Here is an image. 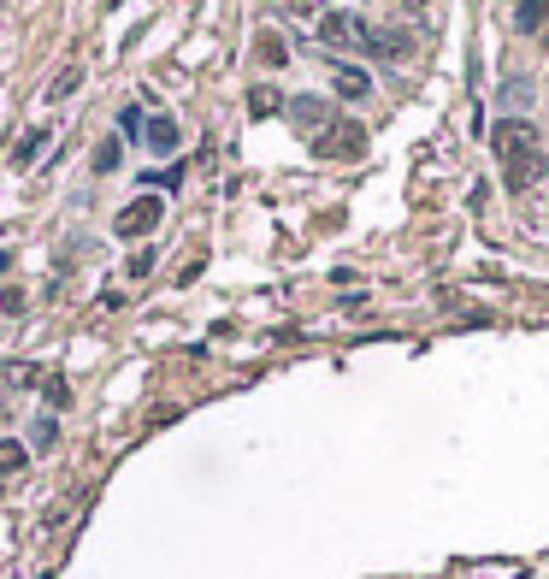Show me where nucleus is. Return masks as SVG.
<instances>
[{
	"mask_svg": "<svg viewBox=\"0 0 549 579\" xmlns=\"http://www.w3.org/2000/svg\"><path fill=\"white\" fill-rule=\"evenodd\" d=\"M290 6H296V12H307V18H313V12H325L331 0H290Z\"/></svg>",
	"mask_w": 549,
	"mask_h": 579,
	"instance_id": "18",
	"label": "nucleus"
},
{
	"mask_svg": "<svg viewBox=\"0 0 549 579\" xmlns=\"http://www.w3.org/2000/svg\"><path fill=\"white\" fill-rule=\"evenodd\" d=\"M313 36H319L325 48H361V54H366V42H372V24H366L361 12H325V18L313 24Z\"/></svg>",
	"mask_w": 549,
	"mask_h": 579,
	"instance_id": "2",
	"label": "nucleus"
},
{
	"mask_svg": "<svg viewBox=\"0 0 549 579\" xmlns=\"http://www.w3.org/2000/svg\"><path fill=\"white\" fill-rule=\"evenodd\" d=\"M284 113H290V125L302 130L307 142H313V136H325V130L337 125L331 101H319V95H296V101H284Z\"/></svg>",
	"mask_w": 549,
	"mask_h": 579,
	"instance_id": "5",
	"label": "nucleus"
},
{
	"mask_svg": "<svg viewBox=\"0 0 549 579\" xmlns=\"http://www.w3.org/2000/svg\"><path fill=\"white\" fill-rule=\"evenodd\" d=\"M24 461H30V450H24V444L0 438V473H24Z\"/></svg>",
	"mask_w": 549,
	"mask_h": 579,
	"instance_id": "12",
	"label": "nucleus"
},
{
	"mask_svg": "<svg viewBox=\"0 0 549 579\" xmlns=\"http://www.w3.org/2000/svg\"><path fill=\"white\" fill-rule=\"evenodd\" d=\"M490 148H496V166H502L508 190H526L544 172V136H538L532 119H502L496 136H490Z\"/></svg>",
	"mask_w": 549,
	"mask_h": 579,
	"instance_id": "1",
	"label": "nucleus"
},
{
	"mask_svg": "<svg viewBox=\"0 0 549 579\" xmlns=\"http://www.w3.org/2000/svg\"><path fill=\"white\" fill-rule=\"evenodd\" d=\"M160 219H166V201H160V195H136L130 207H119V219H113V231H119L124 243H136V237H148V231H160Z\"/></svg>",
	"mask_w": 549,
	"mask_h": 579,
	"instance_id": "3",
	"label": "nucleus"
},
{
	"mask_svg": "<svg viewBox=\"0 0 549 579\" xmlns=\"http://www.w3.org/2000/svg\"><path fill=\"white\" fill-rule=\"evenodd\" d=\"M402 6H408L420 24H431V18H437V0H402Z\"/></svg>",
	"mask_w": 549,
	"mask_h": 579,
	"instance_id": "16",
	"label": "nucleus"
},
{
	"mask_svg": "<svg viewBox=\"0 0 549 579\" xmlns=\"http://www.w3.org/2000/svg\"><path fill=\"white\" fill-rule=\"evenodd\" d=\"M337 95H343V101H366V95H372V77H366L361 65H337Z\"/></svg>",
	"mask_w": 549,
	"mask_h": 579,
	"instance_id": "6",
	"label": "nucleus"
},
{
	"mask_svg": "<svg viewBox=\"0 0 549 579\" xmlns=\"http://www.w3.org/2000/svg\"><path fill=\"white\" fill-rule=\"evenodd\" d=\"M42 142H48V130H30V136H24V142L12 148V166H30V160L42 154Z\"/></svg>",
	"mask_w": 549,
	"mask_h": 579,
	"instance_id": "13",
	"label": "nucleus"
},
{
	"mask_svg": "<svg viewBox=\"0 0 549 579\" xmlns=\"http://www.w3.org/2000/svg\"><path fill=\"white\" fill-rule=\"evenodd\" d=\"M514 24H520L526 36H538L549 24V0H514Z\"/></svg>",
	"mask_w": 549,
	"mask_h": 579,
	"instance_id": "8",
	"label": "nucleus"
},
{
	"mask_svg": "<svg viewBox=\"0 0 549 579\" xmlns=\"http://www.w3.org/2000/svg\"><path fill=\"white\" fill-rule=\"evenodd\" d=\"M313 154H319V160H361V154H366V130L349 125V119H337L325 136H313Z\"/></svg>",
	"mask_w": 549,
	"mask_h": 579,
	"instance_id": "4",
	"label": "nucleus"
},
{
	"mask_svg": "<svg viewBox=\"0 0 549 579\" xmlns=\"http://www.w3.org/2000/svg\"><path fill=\"white\" fill-rule=\"evenodd\" d=\"M278 107H284V101H278V89H254V95H248V113H260V119H266V113H278Z\"/></svg>",
	"mask_w": 549,
	"mask_h": 579,
	"instance_id": "14",
	"label": "nucleus"
},
{
	"mask_svg": "<svg viewBox=\"0 0 549 579\" xmlns=\"http://www.w3.org/2000/svg\"><path fill=\"white\" fill-rule=\"evenodd\" d=\"M119 154H124V142H119V136H107V142L95 148V172H101V178H107V172H119Z\"/></svg>",
	"mask_w": 549,
	"mask_h": 579,
	"instance_id": "11",
	"label": "nucleus"
},
{
	"mask_svg": "<svg viewBox=\"0 0 549 579\" xmlns=\"http://www.w3.org/2000/svg\"><path fill=\"white\" fill-rule=\"evenodd\" d=\"M77 83H83V71H77V65H71V71H65V77H54V83H48V101H65V95H71V89H77Z\"/></svg>",
	"mask_w": 549,
	"mask_h": 579,
	"instance_id": "15",
	"label": "nucleus"
},
{
	"mask_svg": "<svg viewBox=\"0 0 549 579\" xmlns=\"http://www.w3.org/2000/svg\"><path fill=\"white\" fill-rule=\"evenodd\" d=\"M142 136H148V148H160V154H178V142H183V130L172 125V119H148Z\"/></svg>",
	"mask_w": 549,
	"mask_h": 579,
	"instance_id": "7",
	"label": "nucleus"
},
{
	"mask_svg": "<svg viewBox=\"0 0 549 579\" xmlns=\"http://www.w3.org/2000/svg\"><path fill=\"white\" fill-rule=\"evenodd\" d=\"M24 385H36V367L30 361H6L0 367V396H12V390H24Z\"/></svg>",
	"mask_w": 549,
	"mask_h": 579,
	"instance_id": "10",
	"label": "nucleus"
},
{
	"mask_svg": "<svg viewBox=\"0 0 549 579\" xmlns=\"http://www.w3.org/2000/svg\"><path fill=\"white\" fill-rule=\"evenodd\" d=\"M260 60L278 65V60H284V42H278V36H260Z\"/></svg>",
	"mask_w": 549,
	"mask_h": 579,
	"instance_id": "17",
	"label": "nucleus"
},
{
	"mask_svg": "<svg viewBox=\"0 0 549 579\" xmlns=\"http://www.w3.org/2000/svg\"><path fill=\"white\" fill-rule=\"evenodd\" d=\"M366 54H378V60H396V54H408V36H402V30H372Z\"/></svg>",
	"mask_w": 549,
	"mask_h": 579,
	"instance_id": "9",
	"label": "nucleus"
}]
</instances>
